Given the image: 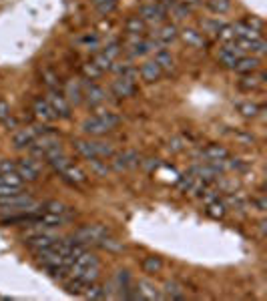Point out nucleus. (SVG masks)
<instances>
[{
	"label": "nucleus",
	"mask_w": 267,
	"mask_h": 301,
	"mask_svg": "<svg viewBox=\"0 0 267 301\" xmlns=\"http://www.w3.org/2000/svg\"><path fill=\"white\" fill-rule=\"evenodd\" d=\"M38 201L32 199L26 193H16L8 197H0V213L12 215V213H34L38 211Z\"/></svg>",
	"instance_id": "obj_1"
},
{
	"label": "nucleus",
	"mask_w": 267,
	"mask_h": 301,
	"mask_svg": "<svg viewBox=\"0 0 267 301\" xmlns=\"http://www.w3.org/2000/svg\"><path fill=\"white\" fill-rule=\"evenodd\" d=\"M74 150L84 159H110L114 148L104 140H74Z\"/></svg>",
	"instance_id": "obj_2"
},
{
	"label": "nucleus",
	"mask_w": 267,
	"mask_h": 301,
	"mask_svg": "<svg viewBox=\"0 0 267 301\" xmlns=\"http://www.w3.org/2000/svg\"><path fill=\"white\" fill-rule=\"evenodd\" d=\"M106 235H108V229L104 225L94 223V225H84V227L76 229L70 239L80 245H98Z\"/></svg>",
	"instance_id": "obj_3"
},
{
	"label": "nucleus",
	"mask_w": 267,
	"mask_h": 301,
	"mask_svg": "<svg viewBox=\"0 0 267 301\" xmlns=\"http://www.w3.org/2000/svg\"><path fill=\"white\" fill-rule=\"evenodd\" d=\"M56 241H58V235L52 233V229H46V227H40V225H36V229L30 231L28 237H24L26 247L32 249V251L46 249V247H50V245L56 243Z\"/></svg>",
	"instance_id": "obj_4"
},
{
	"label": "nucleus",
	"mask_w": 267,
	"mask_h": 301,
	"mask_svg": "<svg viewBox=\"0 0 267 301\" xmlns=\"http://www.w3.org/2000/svg\"><path fill=\"white\" fill-rule=\"evenodd\" d=\"M46 100L52 106V110H54L56 116H60V118H68L70 116V102L66 100V96L62 92H58L56 88H50Z\"/></svg>",
	"instance_id": "obj_5"
},
{
	"label": "nucleus",
	"mask_w": 267,
	"mask_h": 301,
	"mask_svg": "<svg viewBox=\"0 0 267 301\" xmlns=\"http://www.w3.org/2000/svg\"><path fill=\"white\" fill-rule=\"evenodd\" d=\"M110 165L114 171H126V169H132V167H139L141 165V159L135 150H124V153H114L110 157Z\"/></svg>",
	"instance_id": "obj_6"
},
{
	"label": "nucleus",
	"mask_w": 267,
	"mask_h": 301,
	"mask_svg": "<svg viewBox=\"0 0 267 301\" xmlns=\"http://www.w3.org/2000/svg\"><path fill=\"white\" fill-rule=\"evenodd\" d=\"M96 265H98L96 255H92V253H88V251H82V253L70 263L68 273H70L72 277H78L82 271H86V269H90V267H96Z\"/></svg>",
	"instance_id": "obj_7"
},
{
	"label": "nucleus",
	"mask_w": 267,
	"mask_h": 301,
	"mask_svg": "<svg viewBox=\"0 0 267 301\" xmlns=\"http://www.w3.org/2000/svg\"><path fill=\"white\" fill-rule=\"evenodd\" d=\"M48 128L46 126H30V128H20L18 132H14V138H12V142H14V146L16 148H26L38 134H42V132H46Z\"/></svg>",
	"instance_id": "obj_8"
},
{
	"label": "nucleus",
	"mask_w": 267,
	"mask_h": 301,
	"mask_svg": "<svg viewBox=\"0 0 267 301\" xmlns=\"http://www.w3.org/2000/svg\"><path fill=\"white\" fill-rule=\"evenodd\" d=\"M16 173L22 181H28V183H34L38 181V175H40V167L34 163V159H20L16 163Z\"/></svg>",
	"instance_id": "obj_9"
},
{
	"label": "nucleus",
	"mask_w": 267,
	"mask_h": 301,
	"mask_svg": "<svg viewBox=\"0 0 267 301\" xmlns=\"http://www.w3.org/2000/svg\"><path fill=\"white\" fill-rule=\"evenodd\" d=\"M139 16H141L145 22H161V20L167 16V10L163 8L161 2H151V4H145V6L139 10Z\"/></svg>",
	"instance_id": "obj_10"
},
{
	"label": "nucleus",
	"mask_w": 267,
	"mask_h": 301,
	"mask_svg": "<svg viewBox=\"0 0 267 301\" xmlns=\"http://www.w3.org/2000/svg\"><path fill=\"white\" fill-rule=\"evenodd\" d=\"M235 46L241 52H251V54H263L267 50V44H265V40L261 36L259 38H237Z\"/></svg>",
	"instance_id": "obj_11"
},
{
	"label": "nucleus",
	"mask_w": 267,
	"mask_h": 301,
	"mask_svg": "<svg viewBox=\"0 0 267 301\" xmlns=\"http://www.w3.org/2000/svg\"><path fill=\"white\" fill-rule=\"evenodd\" d=\"M110 90H112V94L118 96V98H128V96L135 94L137 82H132V80H128V78H124V76H118L116 80H112Z\"/></svg>",
	"instance_id": "obj_12"
},
{
	"label": "nucleus",
	"mask_w": 267,
	"mask_h": 301,
	"mask_svg": "<svg viewBox=\"0 0 267 301\" xmlns=\"http://www.w3.org/2000/svg\"><path fill=\"white\" fill-rule=\"evenodd\" d=\"M82 130H84L86 134H90V136H102V134H106L110 128H108L106 122L96 114V116H90V118H86V120L82 122Z\"/></svg>",
	"instance_id": "obj_13"
},
{
	"label": "nucleus",
	"mask_w": 267,
	"mask_h": 301,
	"mask_svg": "<svg viewBox=\"0 0 267 301\" xmlns=\"http://www.w3.org/2000/svg\"><path fill=\"white\" fill-rule=\"evenodd\" d=\"M82 96H84V100H86L88 106H98V104L106 98L104 90H102L98 84H86L84 90H82Z\"/></svg>",
	"instance_id": "obj_14"
},
{
	"label": "nucleus",
	"mask_w": 267,
	"mask_h": 301,
	"mask_svg": "<svg viewBox=\"0 0 267 301\" xmlns=\"http://www.w3.org/2000/svg\"><path fill=\"white\" fill-rule=\"evenodd\" d=\"M60 175H62V179H64L66 183H70V185H84V183H86V173H84L78 165H72V163H70Z\"/></svg>",
	"instance_id": "obj_15"
},
{
	"label": "nucleus",
	"mask_w": 267,
	"mask_h": 301,
	"mask_svg": "<svg viewBox=\"0 0 267 301\" xmlns=\"http://www.w3.org/2000/svg\"><path fill=\"white\" fill-rule=\"evenodd\" d=\"M139 74H141V78H143L145 82H157V80L161 78L163 70L159 68V64H157L155 60H149V62L141 64V70H139Z\"/></svg>",
	"instance_id": "obj_16"
},
{
	"label": "nucleus",
	"mask_w": 267,
	"mask_h": 301,
	"mask_svg": "<svg viewBox=\"0 0 267 301\" xmlns=\"http://www.w3.org/2000/svg\"><path fill=\"white\" fill-rule=\"evenodd\" d=\"M34 114L44 122H50V120L56 118V114H54V110H52V106L48 104L46 98H36L34 100Z\"/></svg>",
	"instance_id": "obj_17"
},
{
	"label": "nucleus",
	"mask_w": 267,
	"mask_h": 301,
	"mask_svg": "<svg viewBox=\"0 0 267 301\" xmlns=\"http://www.w3.org/2000/svg\"><path fill=\"white\" fill-rule=\"evenodd\" d=\"M257 68H259V58H255V56H239L237 62H235V66H233V70H237L241 74L255 72Z\"/></svg>",
	"instance_id": "obj_18"
},
{
	"label": "nucleus",
	"mask_w": 267,
	"mask_h": 301,
	"mask_svg": "<svg viewBox=\"0 0 267 301\" xmlns=\"http://www.w3.org/2000/svg\"><path fill=\"white\" fill-rule=\"evenodd\" d=\"M191 175H195L199 181H203V183H209V181H215L217 177H219V173L209 165V163H205V165H195L193 169H191Z\"/></svg>",
	"instance_id": "obj_19"
},
{
	"label": "nucleus",
	"mask_w": 267,
	"mask_h": 301,
	"mask_svg": "<svg viewBox=\"0 0 267 301\" xmlns=\"http://www.w3.org/2000/svg\"><path fill=\"white\" fill-rule=\"evenodd\" d=\"M239 56H243V52H241L235 44H233V46H225V48H221V52H219V60H221L227 68H233Z\"/></svg>",
	"instance_id": "obj_20"
},
{
	"label": "nucleus",
	"mask_w": 267,
	"mask_h": 301,
	"mask_svg": "<svg viewBox=\"0 0 267 301\" xmlns=\"http://www.w3.org/2000/svg\"><path fill=\"white\" fill-rule=\"evenodd\" d=\"M137 293H139L141 299H149V301H155V299H161V297H163V293H161L153 283H149V281H139Z\"/></svg>",
	"instance_id": "obj_21"
},
{
	"label": "nucleus",
	"mask_w": 267,
	"mask_h": 301,
	"mask_svg": "<svg viewBox=\"0 0 267 301\" xmlns=\"http://www.w3.org/2000/svg\"><path fill=\"white\" fill-rule=\"evenodd\" d=\"M177 36H179V32H177V26H175V24H163V26L155 32V40L161 42V44H169V42H173Z\"/></svg>",
	"instance_id": "obj_22"
},
{
	"label": "nucleus",
	"mask_w": 267,
	"mask_h": 301,
	"mask_svg": "<svg viewBox=\"0 0 267 301\" xmlns=\"http://www.w3.org/2000/svg\"><path fill=\"white\" fill-rule=\"evenodd\" d=\"M225 157H229V153L223 146H219V144H209V146H205L201 150V159H205L207 163L209 161H221Z\"/></svg>",
	"instance_id": "obj_23"
},
{
	"label": "nucleus",
	"mask_w": 267,
	"mask_h": 301,
	"mask_svg": "<svg viewBox=\"0 0 267 301\" xmlns=\"http://www.w3.org/2000/svg\"><path fill=\"white\" fill-rule=\"evenodd\" d=\"M231 26H233V32L237 38H259V30L247 22H235Z\"/></svg>",
	"instance_id": "obj_24"
},
{
	"label": "nucleus",
	"mask_w": 267,
	"mask_h": 301,
	"mask_svg": "<svg viewBox=\"0 0 267 301\" xmlns=\"http://www.w3.org/2000/svg\"><path fill=\"white\" fill-rule=\"evenodd\" d=\"M181 38H183V42H185V44H189V46H193V48H199V46H203V44H205V40H203L201 32H197V30H193V28H185V30H181Z\"/></svg>",
	"instance_id": "obj_25"
},
{
	"label": "nucleus",
	"mask_w": 267,
	"mask_h": 301,
	"mask_svg": "<svg viewBox=\"0 0 267 301\" xmlns=\"http://www.w3.org/2000/svg\"><path fill=\"white\" fill-rule=\"evenodd\" d=\"M155 62L159 64V68H161L163 72H165V70L171 72V70L175 68V60H173L171 52H167V50H163V48L155 52Z\"/></svg>",
	"instance_id": "obj_26"
},
{
	"label": "nucleus",
	"mask_w": 267,
	"mask_h": 301,
	"mask_svg": "<svg viewBox=\"0 0 267 301\" xmlns=\"http://www.w3.org/2000/svg\"><path fill=\"white\" fill-rule=\"evenodd\" d=\"M64 96H66V100H68V102H72V104H80V102L84 100V96H82V88H80V84H78V82H74V80H70V82L66 84V92H64Z\"/></svg>",
	"instance_id": "obj_27"
},
{
	"label": "nucleus",
	"mask_w": 267,
	"mask_h": 301,
	"mask_svg": "<svg viewBox=\"0 0 267 301\" xmlns=\"http://www.w3.org/2000/svg\"><path fill=\"white\" fill-rule=\"evenodd\" d=\"M163 297H167V299H185V289L177 281H167L165 289H163Z\"/></svg>",
	"instance_id": "obj_28"
},
{
	"label": "nucleus",
	"mask_w": 267,
	"mask_h": 301,
	"mask_svg": "<svg viewBox=\"0 0 267 301\" xmlns=\"http://www.w3.org/2000/svg\"><path fill=\"white\" fill-rule=\"evenodd\" d=\"M46 163L56 171V173H62L68 165H70V159L64 155V153H58V155H54V157H50V159H46Z\"/></svg>",
	"instance_id": "obj_29"
},
{
	"label": "nucleus",
	"mask_w": 267,
	"mask_h": 301,
	"mask_svg": "<svg viewBox=\"0 0 267 301\" xmlns=\"http://www.w3.org/2000/svg\"><path fill=\"white\" fill-rule=\"evenodd\" d=\"M42 211H46V213H54V215L70 217L68 207H66L64 203H60V201H48V203H44V205H42Z\"/></svg>",
	"instance_id": "obj_30"
},
{
	"label": "nucleus",
	"mask_w": 267,
	"mask_h": 301,
	"mask_svg": "<svg viewBox=\"0 0 267 301\" xmlns=\"http://www.w3.org/2000/svg\"><path fill=\"white\" fill-rule=\"evenodd\" d=\"M145 26H147V22L141 16H130L126 20V24H124L128 34H141V32H145Z\"/></svg>",
	"instance_id": "obj_31"
},
{
	"label": "nucleus",
	"mask_w": 267,
	"mask_h": 301,
	"mask_svg": "<svg viewBox=\"0 0 267 301\" xmlns=\"http://www.w3.org/2000/svg\"><path fill=\"white\" fill-rule=\"evenodd\" d=\"M205 205H207V213H209L211 217H215V219H221V217L225 215V211H227L225 203L219 201V197L213 199V201H209V203H205Z\"/></svg>",
	"instance_id": "obj_32"
},
{
	"label": "nucleus",
	"mask_w": 267,
	"mask_h": 301,
	"mask_svg": "<svg viewBox=\"0 0 267 301\" xmlns=\"http://www.w3.org/2000/svg\"><path fill=\"white\" fill-rule=\"evenodd\" d=\"M82 297H88V299H104V297H108V291H106L104 287L96 285V281H94V283H90V285L86 287V291H84Z\"/></svg>",
	"instance_id": "obj_33"
},
{
	"label": "nucleus",
	"mask_w": 267,
	"mask_h": 301,
	"mask_svg": "<svg viewBox=\"0 0 267 301\" xmlns=\"http://www.w3.org/2000/svg\"><path fill=\"white\" fill-rule=\"evenodd\" d=\"M22 183H24V181L18 177L16 171L0 175V185H4V187H18V189H22Z\"/></svg>",
	"instance_id": "obj_34"
},
{
	"label": "nucleus",
	"mask_w": 267,
	"mask_h": 301,
	"mask_svg": "<svg viewBox=\"0 0 267 301\" xmlns=\"http://www.w3.org/2000/svg\"><path fill=\"white\" fill-rule=\"evenodd\" d=\"M143 269H145V273H159V271L163 269V261H161L159 257H155V255L145 257V261H143Z\"/></svg>",
	"instance_id": "obj_35"
},
{
	"label": "nucleus",
	"mask_w": 267,
	"mask_h": 301,
	"mask_svg": "<svg viewBox=\"0 0 267 301\" xmlns=\"http://www.w3.org/2000/svg\"><path fill=\"white\" fill-rule=\"evenodd\" d=\"M227 205L233 207V209H237V211H243L247 207V201H245V197L241 193H229L227 195Z\"/></svg>",
	"instance_id": "obj_36"
},
{
	"label": "nucleus",
	"mask_w": 267,
	"mask_h": 301,
	"mask_svg": "<svg viewBox=\"0 0 267 301\" xmlns=\"http://www.w3.org/2000/svg\"><path fill=\"white\" fill-rule=\"evenodd\" d=\"M86 287H88V283H84V281H82V279H78V277H72V281H68V283H66L68 293H74V295H84Z\"/></svg>",
	"instance_id": "obj_37"
},
{
	"label": "nucleus",
	"mask_w": 267,
	"mask_h": 301,
	"mask_svg": "<svg viewBox=\"0 0 267 301\" xmlns=\"http://www.w3.org/2000/svg\"><path fill=\"white\" fill-rule=\"evenodd\" d=\"M237 108H239V112H241L243 116H247V118H253V116H257V112H259V106H257L255 102H239Z\"/></svg>",
	"instance_id": "obj_38"
},
{
	"label": "nucleus",
	"mask_w": 267,
	"mask_h": 301,
	"mask_svg": "<svg viewBox=\"0 0 267 301\" xmlns=\"http://www.w3.org/2000/svg\"><path fill=\"white\" fill-rule=\"evenodd\" d=\"M88 165H90V171H92L96 177H106V173H108L106 163H102L100 159H88Z\"/></svg>",
	"instance_id": "obj_39"
},
{
	"label": "nucleus",
	"mask_w": 267,
	"mask_h": 301,
	"mask_svg": "<svg viewBox=\"0 0 267 301\" xmlns=\"http://www.w3.org/2000/svg\"><path fill=\"white\" fill-rule=\"evenodd\" d=\"M217 34H219V38L225 40L227 44L237 40V36H235V32H233V26H231V24H221V28L217 30Z\"/></svg>",
	"instance_id": "obj_40"
},
{
	"label": "nucleus",
	"mask_w": 267,
	"mask_h": 301,
	"mask_svg": "<svg viewBox=\"0 0 267 301\" xmlns=\"http://www.w3.org/2000/svg\"><path fill=\"white\" fill-rule=\"evenodd\" d=\"M259 82H261V80L249 72V74H245V76L239 80V88H243V90H253V88L259 86Z\"/></svg>",
	"instance_id": "obj_41"
},
{
	"label": "nucleus",
	"mask_w": 267,
	"mask_h": 301,
	"mask_svg": "<svg viewBox=\"0 0 267 301\" xmlns=\"http://www.w3.org/2000/svg\"><path fill=\"white\" fill-rule=\"evenodd\" d=\"M98 116L106 122V126L112 130L114 126H118V122H120V116L116 114V112H110V110H104V112H98Z\"/></svg>",
	"instance_id": "obj_42"
},
{
	"label": "nucleus",
	"mask_w": 267,
	"mask_h": 301,
	"mask_svg": "<svg viewBox=\"0 0 267 301\" xmlns=\"http://www.w3.org/2000/svg\"><path fill=\"white\" fill-rule=\"evenodd\" d=\"M98 247H102V249H106V251H120V249H122V243H120V241H116L114 237L106 235V237L98 243Z\"/></svg>",
	"instance_id": "obj_43"
},
{
	"label": "nucleus",
	"mask_w": 267,
	"mask_h": 301,
	"mask_svg": "<svg viewBox=\"0 0 267 301\" xmlns=\"http://www.w3.org/2000/svg\"><path fill=\"white\" fill-rule=\"evenodd\" d=\"M82 72H84V76H86V78H90V80H94V78H98V76L102 74V70H100L94 62L84 64V66H82Z\"/></svg>",
	"instance_id": "obj_44"
},
{
	"label": "nucleus",
	"mask_w": 267,
	"mask_h": 301,
	"mask_svg": "<svg viewBox=\"0 0 267 301\" xmlns=\"http://www.w3.org/2000/svg\"><path fill=\"white\" fill-rule=\"evenodd\" d=\"M78 279H82L84 283H94L96 279H98V265L96 267H90V269H86V271H82L80 275H78Z\"/></svg>",
	"instance_id": "obj_45"
},
{
	"label": "nucleus",
	"mask_w": 267,
	"mask_h": 301,
	"mask_svg": "<svg viewBox=\"0 0 267 301\" xmlns=\"http://www.w3.org/2000/svg\"><path fill=\"white\" fill-rule=\"evenodd\" d=\"M92 62H94V64H96V66H98L102 72H104L106 68H110V64H112V60H110V58H106L102 52H98V54L92 58Z\"/></svg>",
	"instance_id": "obj_46"
},
{
	"label": "nucleus",
	"mask_w": 267,
	"mask_h": 301,
	"mask_svg": "<svg viewBox=\"0 0 267 301\" xmlns=\"http://www.w3.org/2000/svg\"><path fill=\"white\" fill-rule=\"evenodd\" d=\"M171 12H173V16H175V18H185V16L189 14V8H187V4L175 2V4L171 6Z\"/></svg>",
	"instance_id": "obj_47"
},
{
	"label": "nucleus",
	"mask_w": 267,
	"mask_h": 301,
	"mask_svg": "<svg viewBox=\"0 0 267 301\" xmlns=\"http://www.w3.org/2000/svg\"><path fill=\"white\" fill-rule=\"evenodd\" d=\"M209 6H211L213 12H227L229 6H231V2H229V0H211Z\"/></svg>",
	"instance_id": "obj_48"
},
{
	"label": "nucleus",
	"mask_w": 267,
	"mask_h": 301,
	"mask_svg": "<svg viewBox=\"0 0 267 301\" xmlns=\"http://www.w3.org/2000/svg\"><path fill=\"white\" fill-rule=\"evenodd\" d=\"M118 52H120V46L116 44V42H112V44H108L104 50H102V54L106 56V58H110L112 62H114V58L118 56Z\"/></svg>",
	"instance_id": "obj_49"
},
{
	"label": "nucleus",
	"mask_w": 267,
	"mask_h": 301,
	"mask_svg": "<svg viewBox=\"0 0 267 301\" xmlns=\"http://www.w3.org/2000/svg\"><path fill=\"white\" fill-rule=\"evenodd\" d=\"M169 148H171L173 153H179V150H183V148H185V140H183L181 136H175V138H171V140H169Z\"/></svg>",
	"instance_id": "obj_50"
},
{
	"label": "nucleus",
	"mask_w": 267,
	"mask_h": 301,
	"mask_svg": "<svg viewBox=\"0 0 267 301\" xmlns=\"http://www.w3.org/2000/svg\"><path fill=\"white\" fill-rule=\"evenodd\" d=\"M96 6H98V12H100V14H108V12L116 6V0H104V2L96 4Z\"/></svg>",
	"instance_id": "obj_51"
},
{
	"label": "nucleus",
	"mask_w": 267,
	"mask_h": 301,
	"mask_svg": "<svg viewBox=\"0 0 267 301\" xmlns=\"http://www.w3.org/2000/svg\"><path fill=\"white\" fill-rule=\"evenodd\" d=\"M12 171H16V163H12V161H8V159H2V161H0V175L12 173Z\"/></svg>",
	"instance_id": "obj_52"
},
{
	"label": "nucleus",
	"mask_w": 267,
	"mask_h": 301,
	"mask_svg": "<svg viewBox=\"0 0 267 301\" xmlns=\"http://www.w3.org/2000/svg\"><path fill=\"white\" fill-rule=\"evenodd\" d=\"M6 116H10V106L6 100H0V120H4Z\"/></svg>",
	"instance_id": "obj_53"
},
{
	"label": "nucleus",
	"mask_w": 267,
	"mask_h": 301,
	"mask_svg": "<svg viewBox=\"0 0 267 301\" xmlns=\"http://www.w3.org/2000/svg\"><path fill=\"white\" fill-rule=\"evenodd\" d=\"M255 207H257V211H261V213H263V211L267 209V203H265V199H263V197L255 199Z\"/></svg>",
	"instance_id": "obj_54"
},
{
	"label": "nucleus",
	"mask_w": 267,
	"mask_h": 301,
	"mask_svg": "<svg viewBox=\"0 0 267 301\" xmlns=\"http://www.w3.org/2000/svg\"><path fill=\"white\" fill-rule=\"evenodd\" d=\"M2 122H4L6 128H14V126H16V118H12V116H6Z\"/></svg>",
	"instance_id": "obj_55"
},
{
	"label": "nucleus",
	"mask_w": 267,
	"mask_h": 301,
	"mask_svg": "<svg viewBox=\"0 0 267 301\" xmlns=\"http://www.w3.org/2000/svg\"><path fill=\"white\" fill-rule=\"evenodd\" d=\"M80 42H84V44H88V46H90V44H92V46H96V42H98V40H96V36H84Z\"/></svg>",
	"instance_id": "obj_56"
},
{
	"label": "nucleus",
	"mask_w": 267,
	"mask_h": 301,
	"mask_svg": "<svg viewBox=\"0 0 267 301\" xmlns=\"http://www.w3.org/2000/svg\"><path fill=\"white\" fill-rule=\"evenodd\" d=\"M265 225H267L265 221H261V223H259V231H261V237H265V229H267Z\"/></svg>",
	"instance_id": "obj_57"
},
{
	"label": "nucleus",
	"mask_w": 267,
	"mask_h": 301,
	"mask_svg": "<svg viewBox=\"0 0 267 301\" xmlns=\"http://www.w3.org/2000/svg\"><path fill=\"white\" fill-rule=\"evenodd\" d=\"M92 2H94V4H100V2H104V0H92Z\"/></svg>",
	"instance_id": "obj_58"
}]
</instances>
